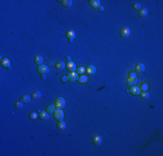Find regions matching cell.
<instances>
[{
	"instance_id": "603a6c76",
	"label": "cell",
	"mask_w": 163,
	"mask_h": 156,
	"mask_svg": "<svg viewBox=\"0 0 163 156\" xmlns=\"http://www.w3.org/2000/svg\"><path fill=\"white\" fill-rule=\"evenodd\" d=\"M88 80H89V78H88L86 75H81V76L78 78L77 82L79 83H81V84H83V83H86L88 82Z\"/></svg>"
},
{
	"instance_id": "6da1fadb",
	"label": "cell",
	"mask_w": 163,
	"mask_h": 156,
	"mask_svg": "<svg viewBox=\"0 0 163 156\" xmlns=\"http://www.w3.org/2000/svg\"><path fill=\"white\" fill-rule=\"evenodd\" d=\"M53 116H54V119H55L56 121H62L64 118V113L62 109H56V110L54 111Z\"/></svg>"
},
{
	"instance_id": "52a82bcc",
	"label": "cell",
	"mask_w": 163,
	"mask_h": 156,
	"mask_svg": "<svg viewBox=\"0 0 163 156\" xmlns=\"http://www.w3.org/2000/svg\"><path fill=\"white\" fill-rule=\"evenodd\" d=\"M78 74L77 73H75V72H71L68 75V80L70 83H75L78 80Z\"/></svg>"
},
{
	"instance_id": "9a60e30c",
	"label": "cell",
	"mask_w": 163,
	"mask_h": 156,
	"mask_svg": "<svg viewBox=\"0 0 163 156\" xmlns=\"http://www.w3.org/2000/svg\"><path fill=\"white\" fill-rule=\"evenodd\" d=\"M90 6H91L92 8H98V7H100V4H101V2H100L99 0H90Z\"/></svg>"
},
{
	"instance_id": "3957f363",
	"label": "cell",
	"mask_w": 163,
	"mask_h": 156,
	"mask_svg": "<svg viewBox=\"0 0 163 156\" xmlns=\"http://www.w3.org/2000/svg\"><path fill=\"white\" fill-rule=\"evenodd\" d=\"M37 72L40 75H47V74H49V72H50V69L46 65L41 64V65L37 66Z\"/></svg>"
},
{
	"instance_id": "4fadbf2b",
	"label": "cell",
	"mask_w": 163,
	"mask_h": 156,
	"mask_svg": "<svg viewBox=\"0 0 163 156\" xmlns=\"http://www.w3.org/2000/svg\"><path fill=\"white\" fill-rule=\"evenodd\" d=\"M145 71V66H144V64H142V63H139V64H137L136 65V67H135V72L136 73H143V72Z\"/></svg>"
},
{
	"instance_id": "277c9868",
	"label": "cell",
	"mask_w": 163,
	"mask_h": 156,
	"mask_svg": "<svg viewBox=\"0 0 163 156\" xmlns=\"http://www.w3.org/2000/svg\"><path fill=\"white\" fill-rule=\"evenodd\" d=\"M1 66L7 69H11V63H10V59H8V58H4V59H2V61H1Z\"/></svg>"
},
{
	"instance_id": "f546056e",
	"label": "cell",
	"mask_w": 163,
	"mask_h": 156,
	"mask_svg": "<svg viewBox=\"0 0 163 156\" xmlns=\"http://www.w3.org/2000/svg\"><path fill=\"white\" fill-rule=\"evenodd\" d=\"M132 8L135 10H139L140 9H141V4H138V3H135V4H134L133 5H132Z\"/></svg>"
},
{
	"instance_id": "d6a6232c",
	"label": "cell",
	"mask_w": 163,
	"mask_h": 156,
	"mask_svg": "<svg viewBox=\"0 0 163 156\" xmlns=\"http://www.w3.org/2000/svg\"><path fill=\"white\" fill-rule=\"evenodd\" d=\"M66 60H67L68 63H69V62H71V57H70V55H67V56H66Z\"/></svg>"
},
{
	"instance_id": "30bf717a",
	"label": "cell",
	"mask_w": 163,
	"mask_h": 156,
	"mask_svg": "<svg viewBox=\"0 0 163 156\" xmlns=\"http://www.w3.org/2000/svg\"><path fill=\"white\" fill-rule=\"evenodd\" d=\"M137 77H128L127 80V85L129 86V87H132V86H135L137 83Z\"/></svg>"
},
{
	"instance_id": "44dd1931",
	"label": "cell",
	"mask_w": 163,
	"mask_h": 156,
	"mask_svg": "<svg viewBox=\"0 0 163 156\" xmlns=\"http://www.w3.org/2000/svg\"><path fill=\"white\" fill-rule=\"evenodd\" d=\"M66 67V64L63 63V62H57L56 63V69H58V70H62L64 68Z\"/></svg>"
},
{
	"instance_id": "7c38bea8",
	"label": "cell",
	"mask_w": 163,
	"mask_h": 156,
	"mask_svg": "<svg viewBox=\"0 0 163 156\" xmlns=\"http://www.w3.org/2000/svg\"><path fill=\"white\" fill-rule=\"evenodd\" d=\"M86 72H87L89 75H93L96 74V68L95 67L94 65H90V66H88L87 69H86Z\"/></svg>"
},
{
	"instance_id": "f1b7e54d",
	"label": "cell",
	"mask_w": 163,
	"mask_h": 156,
	"mask_svg": "<svg viewBox=\"0 0 163 156\" xmlns=\"http://www.w3.org/2000/svg\"><path fill=\"white\" fill-rule=\"evenodd\" d=\"M60 81H61L62 83H66L68 81H69V80H68V75H62V77L60 78Z\"/></svg>"
},
{
	"instance_id": "1f68e13d",
	"label": "cell",
	"mask_w": 163,
	"mask_h": 156,
	"mask_svg": "<svg viewBox=\"0 0 163 156\" xmlns=\"http://www.w3.org/2000/svg\"><path fill=\"white\" fill-rule=\"evenodd\" d=\"M98 10H99V11H104L105 9H104L103 6H100V7H98Z\"/></svg>"
},
{
	"instance_id": "83f0119b",
	"label": "cell",
	"mask_w": 163,
	"mask_h": 156,
	"mask_svg": "<svg viewBox=\"0 0 163 156\" xmlns=\"http://www.w3.org/2000/svg\"><path fill=\"white\" fill-rule=\"evenodd\" d=\"M76 73L77 74H79V75H83L84 73H85V69H84L83 67H79V68H77V69H76Z\"/></svg>"
},
{
	"instance_id": "9c48e42d",
	"label": "cell",
	"mask_w": 163,
	"mask_h": 156,
	"mask_svg": "<svg viewBox=\"0 0 163 156\" xmlns=\"http://www.w3.org/2000/svg\"><path fill=\"white\" fill-rule=\"evenodd\" d=\"M66 37L70 41V43H73L74 39L76 38V33H75L73 30H69V31H67V33H66Z\"/></svg>"
},
{
	"instance_id": "2e32d148",
	"label": "cell",
	"mask_w": 163,
	"mask_h": 156,
	"mask_svg": "<svg viewBox=\"0 0 163 156\" xmlns=\"http://www.w3.org/2000/svg\"><path fill=\"white\" fill-rule=\"evenodd\" d=\"M39 117L42 120H49L50 116V114H48L47 112H40Z\"/></svg>"
},
{
	"instance_id": "4dcf8cb0",
	"label": "cell",
	"mask_w": 163,
	"mask_h": 156,
	"mask_svg": "<svg viewBox=\"0 0 163 156\" xmlns=\"http://www.w3.org/2000/svg\"><path fill=\"white\" fill-rule=\"evenodd\" d=\"M22 108H23V102H21V101H18V102L15 103V109H21Z\"/></svg>"
},
{
	"instance_id": "ffe728a7",
	"label": "cell",
	"mask_w": 163,
	"mask_h": 156,
	"mask_svg": "<svg viewBox=\"0 0 163 156\" xmlns=\"http://www.w3.org/2000/svg\"><path fill=\"white\" fill-rule=\"evenodd\" d=\"M57 129L58 130H60V131H63L64 129L66 128V124H65V122H64L63 120H62V121H58V123H57Z\"/></svg>"
},
{
	"instance_id": "5b68a950",
	"label": "cell",
	"mask_w": 163,
	"mask_h": 156,
	"mask_svg": "<svg viewBox=\"0 0 163 156\" xmlns=\"http://www.w3.org/2000/svg\"><path fill=\"white\" fill-rule=\"evenodd\" d=\"M129 93L131 94L132 95H134V96H138V95H140V94H141V89H140V88L137 87V86H132V87L130 88Z\"/></svg>"
},
{
	"instance_id": "d4e9b609",
	"label": "cell",
	"mask_w": 163,
	"mask_h": 156,
	"mask_svg": "<svg viewBox=\"0 0 163 156\" xmlns=\"http://www.w3.org/2000/svg\"><path fill=\"white\" fill-rule=\"evenodd\" d=\"M55 108H56V106L55 105H50V106H48V107L46 108V112L48 113V114H53L54 111H55Z\"/></svg>"
},
{
	"instance_id": "d6986e66",
	"label": "cell",
	"mask_w": 163,
	"mask_h": 156,
	"mask_svg": "<svg viewBox=\"0 0 163 156\" xmlns=\"http://www.w3.org/2000/svg\"><path fill=\"white\" fill-rule=\"evenodd\" d=\"M64 7H70L73 4V1L72 0H62V1H59Z\"/></svg>"
},
{
	"instance_id": "4316f807",
	"label": "cell",
	"mask_w": 163,
	"mask_h": 156,
	"mask_svg": "<svg viewBox=\"0 0 163 156\" xmlns=\"http://www.w3.org/2000/svg\"><path fill=\"white\" fill-rule=\"evenodd\" d=\"M140 95H141V98L142 99V100H147L149 97V94L147 93V91H146V92H141Z\"/></svg>"
},
{
	"instance_id": "e0dca14e",
	"label": "cell",
	"mask_w": 163,
	"mask_h": 156,
	"mask_svg": "<svg viewBox=\"0 0 163 156\" xmlns=\"http://www.w3.org/2000/svg\"><path fill=\"white\" fill-rule=\"evenodd\" d=\"M41 96H42V95H41V92L36 90V91H34L33 93H32L31 99H33V100H39V99L41 98Z\"/></svg>"
},
{
	"instance_id": "5bb4252c",
	"label": "cell",
	"mask_w": 163,
	"mask_h": 156,
	"mask_svg": "<svg viewBox=\"0 0 163 156\" xmlns=\"http://www.w3.org/2000/svg\"><path fill=\"white\" fill-rule=\"evenodd\" d=\"M139 17L141 18H144L147 16V14H148V10H147V8H142V9H140L139 10Z\"/></svg>"
},
{
	"instance_id": "e575fe53",
	"label": "cell",
	"mask_w": 163,
	"mask_h": 156,
	"mask_svg": "<svg viewBox=\"0 0 163 156\" xmlns=\"http://www.w3.org/2000/svg\"><path fill=\"white\" fill-rule=\"evenodd\" d=\"M129 76L130 77H136V75L135 73H130L129 74Z\"/></svg>"
},
{
	"instance_id": "ac0fdd59",
	"label": "cell",
	"mask_w": 163,
	"mask_h": 156,
	"mask_svg": "<svg viewBox=\"0 0 163 156\" xmlns=\"http://www.w3.org/2000/svg\"><path fill=\"white\" fill-rule=\"evenodd\" d=\"M31 101V96H30V95H24V96H22L21 98H20V101L23 103H29L30 101Z\"/></svg>"
},
{
	"instance_id": "7402d4cb",
	"label": "cell",
	"mask_w": 163,
	"mask_h": 156,
	"mask_svg": "<svg viewBox=\"0 0 163 156\" xmlns=\"http://www.w3.org/2000/svg\"><path fill=\"white\" fill-rule=\"evenodd\" d=\"M29 119H30V120H35L37 119L38 117V115L36 112H34V111H32V112H30V114H29Z\"/></svg>"
},
{
	"instance_id": "7a4b0ae2",
	"label": "cell",
	"mask_w": 163,
	"mask_h": 156,
	"mask_svg": "<svg viewBox=\"0 0 163 156\" xmlns=\"http://www.w3.org/2000/svg\"><path fill=\"white\" fill-rule=\"evenodd\" d=\"M65 103H66L65 99L63 97H58L55 101V106H56V109H62L65 107Z\"/></svg>"
},
{
	"instance_id": "8fae6325",
	"label": "cell",
	"mask_w": 163,
	"mask_h": 156,
	"mask_svg": "<svg viewBox=\"0 0 163 156\" xmlns=\"http://www.w3.org/2000/svg\"><path fill=\"white\" fill-rule=\"evenodd\" d=\"M101 141H102V139H101V136L99 135H95L92 139V142H93L94 145L96 146H100L101 144Z\"/></svg>"
},
{
	"instance_id": "484cf974",
	"label": "cell",
	"mask_w": 163,
	"mask_h": 156,
	"mask_svg": "<svg viewBox=\"0 0 163 156\" xmlns=\"http://www.w3.org/2000/svg\"><path fill=\"white\" fill-rule=\"evenodd\" d=\"M140 89H141V91H142V92L147 91V89H148V84H147V83H142V84L141 85V87H140Z\"/></svg>"
},
{
	"instance_id": "8992f818",
	"label": "cell",
	"mask_w": 163,
	"mask_h": 156,
	"mask_svg": "<svg viewBox=\"0 0 163 156\" xmlns=\"http://www.w3.org/2000/svg\"><path fill=\"white\" fill-rule=\"evenodd\" d=\"M66 69H67L68 71H70V73L71 72H75L76 69V64L73 62H69L66 64Z\"/></svg>"
},
{
	"instance_id": "cb8c5ba5",
	"label": "cell",
	"mask_w": 163,
	"mask_h": 156,
	"mask_svg": "<svg viewBox=\"0 0 163 156\" xmlns=\"http://www.w3.org/2000/svg\"><path fill=\"white\" fill-rule=\"evenodd\" d=\"M34 62L37 65H41L43 63V62H44V59H43V57L41 55H36V57H35V59H34Z\"/></svg>"
},
{
	"instance_id": "ba28073f",
	"label": "cell",
	"mask_w": 163,
	"mask_h": 156,
	"mask_svg": "<svg viewBox=\"0 0 163 156\" xmlns=\"http://www.w3.org/2000/svg\"><path fill=\"white\" fill-rule=\"evenodd\" d=\"M130 35V30L127 27H123L120 31V36L121 37H127Z\"/></svg>"
},
{
	"instance_id": "836d02e7",
	"label": "cell",
	"mask_w": 163,
	"mask_h": 156,
	"mask_svg": "<svg viewBox=\"0 0 163 156\" xmlns=\"http://www.w3.org/2000/svg\"><path fill=\"white\" fill-rule=\"evenodd\" d=\"M45 79H46V75H41V80L45 81Z\"/></svg>"
}]
</instances>
